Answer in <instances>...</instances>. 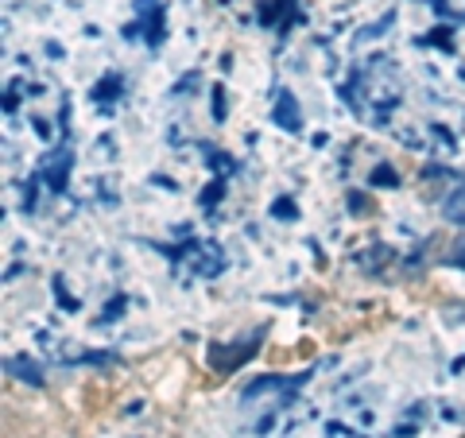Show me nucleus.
Segmentation results:
<instances>
[{
	"label": "nucleus",
	"instance_id": "f257e3e1",
	"mask_svg": "<svg viewBox=\"0 0 465 438\" xmlns=\"http://www.w3.org/2000/svg\"><path fill=\"white\" fill-rule=\"evenodd\" d=\"M442 214H446V222L465 225V183H458L454 191L446 194V202H442Z\"/></svg>",
	"mask_w": 465,
	"mask_h": 438
},
{
	"label": "nucleus",
	"instance_id": "f03ea898",
	"mask_svg": "<svg viewBox=\"0 0 465 438\" xmlns=\"http://www.w3.org/2000/svg\"><path fill=\"white\" fill-rule=\"evenodd\" d=\"M275 121H280L283 128H299V109L291 105V97H287V94L280 97V105H275Z\"/></svg>",
	"mask_w": 465,
	"mask_h": 438
}]
</instances>
